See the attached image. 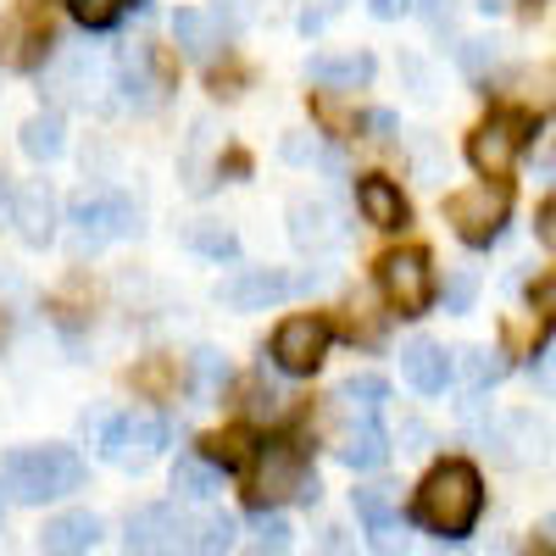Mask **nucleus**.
<instances>
[{
    "instance_id": "3",
    "label": "nucleus",
    "mask_w": 556,
    "mask_h": 556,
    "mask_svg": "<svg viewBox=\"0 0 556 556\" xmlns=\"http://www.w3.org/2000/svg\"><path fill=\"white\" fill-rule=\"evenodd\" d=\"M506 217H513V190H506L501 178H484V184H473V190L445 195V223L456 228V240L473 245V251L501 240Z\"/></svg>"
},
{
    "instance_id": "21",
    "label": "nucleus",
    "mask_w": 556,
    "mask_h": 556,
    "mask_svg": "<svg viewBox=\"0 0 556 556\" xmlns=\"http://www.w3.org/2000/svg\"><path fill=\"white\" fill-rule=\"evenodd\" d=\"M17 139H23V156H34V162H56V156L67 151V128H62V117H56V112L28 117Z\"/></svg>"
},
{
    "instance_id": "33",
    "label": "nucleus",
    "mask_w": 556,
    "mask_h": 556,
    "mask_svg": "<svg viewBox=\"0 0 556 556\" xmlns=\"http://www.w3.org/2000/svg\"><path fill=\"white\" fill-rule=\"evenodd\" d=\"M167 379H173L167 367H146V374H134V384H139V390H167Z\"/></svg>"
},
{
    "instance_id": "17",
    "label": "nucleus",
    "mask_w": 556,
    "mask_h": 556,
    "mask_svg": "<svg viewBox=\"0 0 556 556\" xmlns=\"http://www.w3.org/2000/svg\"><path fill=\"white\" fill-rule=\"evenodd\" d=\"M106 67L101 62H89V56H67L62 67H56V96H67V101H78V106H106Z\"/></svg>"
},
{
    "instance_id": "18",
    "label": "nucleus",
    "mask_w": 556,
    "mask_h": 556,
    "mask_svg": "<svg viewBox=\"0 0 556 556\" xmlns=\"http://www.w3.org/2000/svg\"><path fill=\"white\" fill-rule=\"evenodd\" d=\"M173 39H178L184 56L212 62L217 45H223V23H217L212 12H173Z\"/></svg>"
},
{
    "instance_id": "26",
    "label": "nucleus",
    "mask_w": 556,
    "mask_h": 556,
    "mask_svg": "<svg viewBox=\"0 0 556 556\" xmlns=\"http://www.w3.org/2000/svg\"><path fill=\"white\" fill-rule=\"evenodd\" d=\"M395 506H401V495H395L390 484H367V490H356V518H362L367 529H390Z\"/></svg>"
},
{
    "instance_id": "31",
    "label": "nucleus",
    "mask_w": 556,
    "mask_h": 556,
    "mask_svg": "<svg viewBox=\"0 0 556 556\" xmlns=\"http://www.w3.org/2000/svg\"><path fill=\"white\" fill-rule=\"evenodd\" d=\"M462 374H468L473 384H495L506 367H501L495 356H484V351H462Z\"/></svg>"
},
{
    "instance_id": "30",
    "label": "nucleus",
    "mask_w": 556,
    "mask_h": 556,
    "mask_svg": "<svg viewBox=\"0 0 556 556\" xmlns=\"http://www.w3.org/2000/svg\"><path fill=\"white\" fill-rule=\"evenodd\" d=\"M195 540V551H228V545H235V523H228V518H206L201 529H190Z\"/></svg>"
},
{
    "instance_id": "39",
    "label": "nucleus",
    "mask_w": 556,
    "mask_h": 556,
    "mask_svg": "<svg viewBox=\"0 0 556 556\" xmlns=\"http://www.w3.org/2000/svg\"><path fill=\"white\" fill-rule=\"evenodd\" d=\"M479 7H484V12H506V7H513V0H479Z\"/></svg>"
},
{
    "instance_id": "25",
    "label": "nucleus",
    "mask_w": 556,
    "mask_h": 556,
    "mask_svg": "<svg viewBox=\"0 0 556 556\" xmlns=\"http://www.w3.org/2000/svg\"><path fill=\"white\" fill-rule=\"evenodd\" d=\"M340 401H345L351 412H362V417H374V412L390 401V384H384L379 374H356V379L340 384Z\"/></svg>"
},
{
    "instance_id": "1",
    "label": "nucleus",
    "mask_w": 556,
    "mask_h": 556,
    "mask_svg": "<svg viewBox=\"0 0 556 556\" xmlns=\"http://www.w3.org/2000/svg\"><path fill=\"white\" fill-rule=\"evenodd\" d=\"M479 513H484V479H479L473 462H440L412 495V518L440 540L473 534Z\"/></svg>"
},
{
    "instance_id": "4",
    "label": "nucleus",
    "mask_w": 556,
    "mask_h": 556,
    "mask_svg": "<svg viewBox=\"0 0 556 556\" xmlns=\"http://www.w3.org/2000/svg\"><path fill=\"white\" fill-rule=\"evenodd\" d=\"M256 462V456H251ZM256 506H273V501H317L323 490H317V473L306 468V456H301V445H290V440H278V445H267L262 451V462H256V473H251V490H245Z\"/></svg>"
},
{
    "instance_id": "32",
    "label": "nucleus",
    "mask_w": 556,
    "mask_h": 556,
    "mask_svg": "<svg viewBox=\"0 0 556 556\" xmlns=\"http://www.w3.org/2000/svg\"><path fill=\"white\" fill-rule=\"evenodd\" d=\"M340 7H345V0H317V7H306V12H301V28H306V34H317V28L329 23Z\"/></svg>"
},
{
    "instance_id": "37",
    "label": "nucleus",
    "mask_w": 556,
    "mask_h": 556,
    "mask_svg": "<svg viewBox=\"0 0 556 556\" xmlns=\"http://www.w3.org/2000/svg\"><path fill=\"white\" fill-rule=\"evenodd\" d=\"M551 217H556V212H551V201H545V206H540V245H556V228H551Z\"/></svg>"
},
{
    "instance_id": "11",
    "label": "nucleus",
    "mask_w": 556,
    "mask_h": 556,
    "mask_svg": "<svg viewBox=\"0 0 556 556\" xmlns=\"http://www.w3.org/2000/svg\"><path fill=\"white\" fill-rule=\"evenodd\" d=\"M301 285H306V278H285L278 267H251V273H240V278H228V285L217 290V301L235 306V312H267V306H278V301H290Z\"/></svg>"
},
{
    "instance_id": "13",
    "label": "nucleus",
    "mask_w": 556,
    "mask_h": 556,
    "mask_svg": "<svg viewBox=\"0 0 556 556\" xmlns=\"http://www.w3.org/2000/svg\"><path fill=\"white\" fill-rule=\"evenodd\" d=\"M190 534V518L178 506H139L128 518V551H178Z\"/></svg>"
},
{
    "instance_id": "27",
    "label": "nucleus",
    "mask_w": 556,
    "mask_h": 556,
    "mask_svg": "<svg viewBox=\"0 0 556 556\" xmlns=\"http://www.w3.org/2000/svg\"><path fill=\"white\" fill-rule=\"evenodd\" d=\"M67 7H73V17H78L84 28H112V23L134 7V0H67Z\"/></svg>"
},
{
    "instance_id": "38",
    "label": "nucleus",
    "mask_w": 556,
    "mask_h": 556,
    "mask_svg": "<svg viewBox=\"0 0 556 556\" xmlns=\"http://www.w3.org/2000/svg\"><path fill=\"white\" fill-rule=\"evenodd\" d=\"M0 217H12V178L0 173Z\"/></svg>"
},
{
    "instance_id": "23",
    "label": "nucleus",
    "mask_w": 556,
    "mask_h": 556,
    "mask_svg": "<svg viewBox=\"0 0 556 556\" xmlns=\"http://www.w3.org/2000/svg\"><path fill=\"white\" fill-rule=\"evenodd\" d=\"M290 235H295V245H329L334 240V212L323 206V201H295L290 206Z\"/></svg>"
},
{
    "instance_id": "5",
    "label": "nucleus",
    "mask_w": 556,
    "mask_h": 556,
    "mask_svg": "<svg viewBox=\"0 0 556 556\" xmlns=\"http://www.w3.org/2000/svg\"><path fill=\"white\" fill-rule=\"evenodd\" d=\"M67 223H73L78 251H101V245H112V240H123V235H134V228H139L134 201L117 195V190H84V195H73Z\"/></svg>"
},
{
    "instance_id": "7",
    "label": "nucleus",
    "mask_w": 556,
    "mask_h": 556,
    "mask_svg": "<svg viewBox=\"0 0 556 556\" xmlns=\"http://www.w3.org/2000/svg\"><path fill=\"white\" fill-rule=\"evenodd\" d=\"M167 440H173L167 417H151V412H128V417H117V424L101 434V451H106V462H112V468H128V473H139V468H151V462L167 451Z\"/></svg>"
},
{
    "instance_id": "12",
    "label": "nucleus",
    "mask_w": 556,
    "mask_h": 556,
    "mask_svg": "<svg viewBox=\"0 0 556 556\" xmlns=\"http://www.w3.org/2000/svg\"><path fill=\"white\" fill-rule=\"evenodd\" d=\"M7 223H17L23 245L45 251V245L56 240V190H51L45 178L23 184V190H12V217H7Z\"/></svg>"
},
{
    "instance_id": "2",
    "label": "nucleus",
    "mask_w": 556,
    "mask_h": 556,
    "mask_svg": "<svg viewBox=\"0 0 556 556\" xmlns=\"http://www.w3.org/2000/svg\"><path fill=\"white\" fill-rule=\"evenodd\" d=\"M0 479L23 506H45V501H62L84 484V456L67 445H23L0 456Z\"/></svg>"
},
{
    "instance_id": "15",
    "label": "nucleus",
    "mask_w": 556,
    "mask_h": 556,
    "mask_svg": "<svg viewBox=\"0 0 556 556\" xmlns=\"http://www.w3.org/2000/svg\"><path fill=\"white\" fill-rule=\"evenodd\" d=\"M356 206H362V217L374 228H406V217H412L406 195L395 190L390 178H362L356 184Z\"/></svg>"
},
{
    "instance_id": "24",
    "label": "nucleus",
    "mask_w": 556,
    "mask_h": 556,
    "mask_svg": "<svg viewBox=\"0 0 556 556\" xmlns=\"http://www.w3.org/2000/svg\"><path fill=\"white\" fill-rule=\"evenodd\" d=\"M201 456H206V462H217V468L228 473V468H251L256 445H251V434H245V429H223V434H212V440L201 445Z\"/></svg>"
},
{
    "instance_id": "22",
    "label": "nucleus",
    "mask_w": 556,
    "mask_h": 556,
    "mask_svg": "<svg viewBox=\"0 0 556 556\" xmlns=\"http://www.w3.org/2000/svg\"><path fill=\"white\" fill-rule=\"evenodd\" d=\"M379 67H374V56L367 51H345V56H312V78L317 84H340V89H356V84H367Z\"/></svg>"
},
{
    "instance_id": "28",
    "label": "nucleus",
    "mask_w": 556,
    "mask_h": 556,
    "mask_svg": "<svg viewBox=\"0 0 556 556\" xmlns=\"http://www.w3.org/2000/svg\"><path fill=\"white\" fill-rule=\"evenodd\" d=\"M190 245H195V251H206V256H217V262L240 256V240L228 235V228H217V223H201L195 235H190Z\"/></svg>"
},
{
    "instance_id": "35",
    "label": "nucleus",
    "mask_w": 556,
    "mask_h": 556,
    "mask_svg": "<svg viewBox=\"0 0 556 556\" xmlns=\"http://www.w3.org/2000/svg\"><path fill=\"white\" fill-rule=\"evenodd\" d=\"M451 17H456L451 0H434V7H429V23H434V28H451Z\"/></svg>"
},
{
    "instance_id": "20",
    "label": "nucleus",
    "mask_w": 556,
    "mask_h": 556,
    "mask_svg": "<svg viewBox=\"0 0 556 556\" xmlns=\"http://www.w3.org/2000/svg\"><path fill=\"white\" fill-rule=\"evenodd\" d=\"M39 545L45 551H96L101 545V518L96 513H62V518L45 523Z\"/></svg>"
},
{
    "instance_id": "16",
    "label": "nucleus",
    "mask_w": 556,
    "mask_h": 556,
    "mask_svg": "<svg viewBox=\"0 0 556 556\" xmlns=\"http://www.w3.org/2000/svg\"><path fill=\"white\" fill-rule=\"evenodd\" d=\"M340 462H345L351 473H374V468H384V462H390V440H384V429L374 424V417H362L356 429L340 434Z\"/></svg>"
},
{
    "instance_id": "34",
    "label": "nucleus",
    "mask_w": 556,
    "mask_h": 556,
    "mask_svg": "<svg viewBox=\"0 0 556 556\" xmlns=\"http://www.w3.org/2000/svg\"><path fill=\"white\" fill-rule=\"evenodd\" d=\"M473 301V278H456V285H451V306L462 312V306H468Z\"/></svg>"
},
{
    "instance_id": "19",
    "label": "nucleus",
    "mask_w": 556,
    "mask_h": 556,
    "mask_svg": "<svg viewBox=\"0 0 556 556\" xmlns=\"http://www.w3.org/2000/svg\"><path fill=\"white\" fill-rule=\"evenodd\" d=\"M173 490H178V501L206 506V501H217V495H223V468H217V462H206L201 451H195V456H178V468H173Z\"/></svg>"
},
{
    "instance_id": "14",
    "label": "nucleus",
    "mask_w": 556,
    "mask_h": 556,
    "mask_svg": "<svg viewBox=\"0 0 556 556\" xmlns=\"http://www.w3.org/2000/svg\"><path fill=\"white\" fill-rule=\"evenodd\" d=\"M401 374L412 379V390H424V395H440L451 384V356L434 345V340H412L401 351Z\"/></svg>"
},
{
    "instance_id": "9",
    "label": "nucleus",
    "mask_w": 556,
    "mask_h": 556,
    "mask_svg": "<svg viewBox=\"0 0 556 556\" xmlns=\"http://www.w3.org/2000/svg\"><path fill=\"white\" fill-rule=\"evenodd\" d=\"M334 345V329L323 317H290V323H278V334H273V362L285 367L290 379H312L323 356H329Z\"/></svg>"
},
{
    "instance_id": "8",
    "label": "nucleus",
    "mask_w": 556,
    "mask_h": 556,
    "mask_svg": "<svg viewBox=\"0 0 556 556\" xmlns=\"http://www.w3.org/2000/svg\"><path fill=\"white\" fill-rule=\"evenodd\" d=\"M379 290L401 317H424L434 306V267L424 251H390L379 262Z\"/></svg>"
},
{
    "instance_id": "10",
    "label": "nucleus",
    "mask_w": 556,
    "mask_h": 556,
    "mask_svg": "<svg viewBox=\"0 0 556 556\" xmlns=\"http://www.w3.org/2000/svg\"><path fill=\"white\" fill-rule=\"evenodd\" d=\"M534 134V117L529 112H501V117H490L473 139H468V162L484 173V178H506V167H513V156H518V146Z\"/></svg>"
},
{
    "instance_id": "29",
    "label": "nucleus",
    "mask_w": 556,
    "mask_h": 556,
    "mask_svg": "<svg viewBox=\"0 0 556 556\" xmlns=\"http://www.w3.org/2000/svg\"><path fill=\"white\" fill-rule=\"evenodd\" d=\"M256 551H290V523L278 513H256Z\"/></svg>"
},
{
    "instance_id": "36",
    "label": "nucleus",
    "mask_w": 556,
    "mask_h": 556,
    "mask_svg": "<svg viewBox=\"0 0 556 556\" xmlns=\"http://www.w3.org/2000/svg\"><path fill=\"white\" fill-rule=\"evenodd\" d=\"M406 7H412V0H374V17H384V23H390V17H401Z\"/></svg>"
},
{
    "instance_id": "6",
    "label": "nucleus",
    "mask_w": 556,
    "mask_h": 556,
    "mask_svg": "<svg viewBox=\"0 0 556 556\" xmlns=\"http://www.w3.org/2000/svg\"><path fill=\"white\" fill-rule=\"evenodd\" d=\"M56 51V34H51V17L39 7H12L0 17V67L12 73H39Z\"/></svg>"
}]
</instances>
